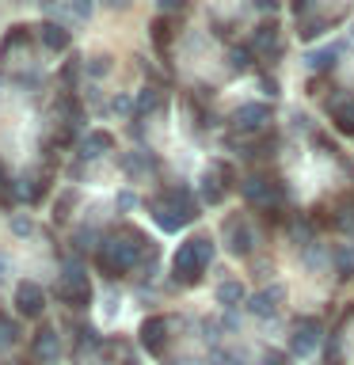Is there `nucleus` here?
<instances>
[{
  "label": "nucleus",
  "instance_id": "obj_1",
  "mask_svg": "<svg viewBox=\"0 0 354 365\" xmlns=\"http://www.w3.org/2000/svg\"><path fill=\"white\" fill-rule=\"evenodd\" d=\"M145 255H153V251H148V240L137 232V228L122 225V228H111L107 236H99L96 267L107 274V278H122V274L137 270V262Z\"/></svg>",
  "mask_w": 354,
  "mask_h": 365
},
{
  "label": "nucleus",
  "instance_id": "obj_2",
  "mask_svg": "<svg viewBox=\"0 0 354 365\" xmlns=\"http://www.w3.org/2000/svg\"><path fill=\"white\" fill-rule=\"evenodd\" d=\"M202 198H194V190L187 187H164L156 198H148V210H153V221L164 228V232H179L183 225H191L198 217Z\"/></svg>",
  "mask_w": 354,
  "mask_h": 365
},
{
  "label": "nucleus",
  "instance_id": "obj_3",
  "mask_svg": "<svg viewBox=\"0 0 354 365\" xmlns=\"http://www.w3.org/2000/svg\"><path fill=\"white\" fill-rule=\"evenodd\" d=\"M213 262V240L210 236H191L187 244H179L176 259H171V278L179 285H198Z\"/></svg>",
  "mask_w": 354,
  "mask_h": 365
},
{
  "label": "nucleus",
  "instance_id": "obj_4",
  "mask_svg": "<svg viewBox=\"0 0 354 365\" xmlns=\"http://www.w3.org/2000/svg\"><path fill=\"white\" fill-rule=\"evenodd\" d=\"M240 190H244L248 205H256L263 213H278L282 202L290 198V190H285L282 179H274V175H248L240 182Z\"/></svg>",
  "mask_w": 354,
  "mask_h": 365
},
{
  "label": "nucleus",
  "instance_id": "obj_5",
  "mask_svg": "<svg viewBox=\"0 0 354 365\" xmlns=\"http://www.w3.org/2000/svg\"><path fill=\"white\" fill-rule=\"evenodd\" d=\"M57 301L69 304V308H88L91 304V282L80 262H69V267L61 270V278H57Z\"/></svg>",
  "mask_w": 354,
  "mask_h": 365
},
{
  "label": "nucleus",
  "instance_id": "obj_6",
  "mask_svg": "<svg viewBox=\"0 0 354 365\" xmlns=\"http://www.w3.org/2000/svg\"><path fill=\"white\" fill-rule=\"evenodd\" d=\"M274 118V107L270 103H240V107L228 114V133H236V137H244V133H267V122Z\"/></svg>",
  "mask_w": 354,
  "mask_h": 365
},
{
  "label": "nucleus",
  "instance_id": "obj_7",
  "mask_svg": "<svg viewBox=\"0 0 354 365\" xmlns=\"http://www.w3.org/2000/svg\"><path fill=\"white\" fill-rule=\"evenodd\" d=\"M324 346V324L316 316H297L293 319V335H290V350L297 358H313Z\"/></svg>",
  "mask_w": 354,
  "mask_h": 365
},
{
  "label": "nucleus",
  "instance_id": "obj_8",
  "mask_svg": "<svg viewBox=\"0 0 354 365\" xmlns=\"http://www.w3.org/2000/svg\"><path fill=\"white\" fill-rule=\"evenodd\" d=\"M168 316H148L141 319V327H137V342L145 346V354H153V358H164L168 350Z\"/></svg>",
  "mask_w": 354,
  "mask_h": 365
},
{
  "label": "nucleus",
  "instance_id": "obj_9",
  "mask_svg": "<svg viewBox=\"0 0 354 365\" xmlns=\"http://www.w3.org/2000/svg\"><path fill=\"white\" fill-rule=\"evenodd\" d=\"M11 304H16L19 316L39 319V316L46 312V289H42L39 282H19V285H16V297H11Z\"/></svg>",
  "mask_w": 354,
  "mask_h": 365
},
{
  "label": "nucleus",
  "instance_id": "obj_10",
  "mask_svg": "<svg viewBox=\"0 0 354 365\" xmlns=\"http://www.w3.org/2000/svg\"><path fill=\"white\" fill-rule=\"evenodd\" d=\"M225 244H228V251H233L236 259H248L251 255V247H256V232H251V225L244 221V217H228Z\"/></svg>",
  "mask_w": 354,
  "mask_h": 365
},
{
  "label": "nucleus",
  "instance_id": "obj_11",
  "mask_svg": "<svg viewBox=\"0 0 354 365\" xmlns=\"http://www.w3.org/2000/svg\"><path fill=\"white\" fill-rule=\"evenodd\" d=\"M282 304H285V289H282V285H267V289H259L256 297H248L244 308H248L256 319H274Z\"/></svg>",
  "mask_w": 354,
  "mask_h": 365
},
{
  "label": "nucleus",
  "instance_id": "obj_12",
  "mask_svg": "<svg viewBox=\"0 0 354 365\" xmlns=\"http://www.w3.org/2000/svg\"><path fill=\"white\" fill-rule=\"evenodd\" d=\"M251 50H256V57H267V61H278L282 46H278V23L274 19H263L256 31H251Z\"/></svg>",
  "mask_w": 354,
  "mask_h": 365
},
{
  "label": "nucleus",
  "instance_id": "obj_13",
  "mask_svg": "<svg viewBox=\"0 0 354 365\" xmlns=\"http://www.w3.org/2000/svg\"><path fill=\"white\" fill-rule=\"evenodd\" d=\"M328 118L339 133L354 137V96H347V91H343V96H331L328 99Z\"/></svg>",
  "mask_w": 354,
  "mask_h": 365
},
{
  "label": "nucleus",
  "instance_id": "obj_14",
  "mask_svg": "<svg viewBox=\"0 0 354 365\" xmlns=\"http://www.w3.org/2000/svg\"><path fill=\"white\" fill-rule=\"evenodd\" d=\"M31 354H34L42 365H54V361H57V354H61V339H57V331H54L50 324H42L39 331H34Z\"/></svg>",
  "mask_w": 354,
  "mask_h": 365
},
{
  "label": "nucleus",
  "instance_id": "obj_15",
  "mask_svg": "<svg viewBox=\"0 0 354 365\" xmlns=\"http://www.w3.org/2000/svg\"><path fill=\"white\" fill-rule=\"evenodd\" d=\"M111 148H114V137L107 130H96V133H88L84 141L76 145V160L80 164H91V160H99L103 153H111Z\"/></svg>",
  "mask_w": 354,
  "mask_h": 365
},
{
  "label": "nucleus",
  "instance_id": "obj_16",
  "mask_svg": "<svg viewBox=\"0 0 354 365\" xmlns=\"http://www.w3.org/2000/svg\"><path fill=\"white\" fill-rule=\"evenodd\" d=\"M148 31H153V50H156L160 57H168L171 42H176V23H171V16H156Z\"/></svg>",
  "mask_w": 354,
  "mask_h": 365
},
{
  "label": "nucleus",
  "instance_id": "obj_17",
  "mask_svg": "<svg viewBox=\"0 0 354 365\" xmlns=\"http://www.w3.org/2000/svg\"><path fill=\"white\" fill-rule=\"evenodd\" d=\"M39 38H42L46 50H54V53H65V50H69V42H73L61 23H42V27H39Z\"/></svg>",
  "mask_w": 354,
  "mask_h": 365
},
{
  "label": "nucleus",
  "instance_id": "obj_18",
  "mask_svg": "<svg viewBox=\"0 0 354 365\" xmlns=\"http://www.w3.org/2000/svg\"><path fill=\"white\" fill-rule=\"evenodd\" d=\"M160 107H164V91L141 88V91H137V99H133V118L141 122V118H148L153 110H160Z\"/></svg>",
  "mask_w": 354,
  "mask_h": 365
},
{
  "label": "nucleus",
  "instance_id": "obj_19",
  "mask_svg": "<svg viewBox=\"0 0 354 365\" xmlns=\"http://www.w3.org/2000/svg\"><path fill=\"white\" fill-rule=\"evenodd\" d=\"M225 194H228V190H225V182L217 179V175H213V168H210V171H206V175L198 179V198H202L206 205H221V202H225Z\"/></svg>",
  "mask_w": 354,
  "mask_h": 365
},
{
  "label": "nucleus",
  "instance_id": "obj_20",
  "mask_svg": "<svg viewBox=\"0 0 354 365\" xmlns=\"http://www.w3.org/2000/svg\"><path fill=\"white\" fill-rule=\"evenodd\" d=\"M122 171L126 175H148V171H156V160H153V153L148 148H137V153H130V156H122Z\"/></svg>",
  "mask_w": 354,
  "mask_h": 365
},
{
  "label": "nucleus",
  "instance_id": "obj_21",
  "mask_svg": "<svg viewBox=\"0 0 354 365\" xmlns=\"http://www.w3.org/2000/svg\"><path fill=\"white\" fill-rule=\"evenodd\" d=\"M339 53H343V46H328V50H313L305 57V65L313 68V73H331L339 61Z\"/></svg>",
  "mask_w": 354,
  "mask_h": 365
},
{
  "label": "nucleus",
  "instance_id": "obj_22",
  "mask_svg": "<svg viewBox=\"0 0 354 365\" xmlns=\"http://www.w3.org/2000/svg\"><path fill=\"white\" fill-rule=\"evenodd\" d=\"M331 267H335L339 278H354V244H343L331 251Z\"/></svg>",
  "mask_w": 354,
  "mask_h": 365
},
{
  "label": "nucleus",
  "instance_id": "obj_23",
  "mask_svg": "<svg viewBox=\"0 0 354 365\" xmlns=\"http://www.w3.org/2000/svg\"><path fill=\"white\" fill-rule=\"evenodd\" d=\"M251 61H256V50H251V46H233V50H228V68H233V73L251 68Z\"/></svg>",
  "mask_w": 354,
  "mask_h": 365
},
{
  "label": "nucleus",
  "instance_id": "obj_24",
  "mask_svg": "<svg viewBox=\"0 0 354 365\" xmlns=\"http://www.w3.org/2000/svg\"><path fill=\"white\" fill-rule=\"evenodd\" d=\"M19 319H11L8 312H0V346H16L19 342Z\"/></svg>",
  "mask_w": 354,
  "mask_h": 365
},
{
  "label": "nucleus",
  "instance_id": "obj_25",
  "mask_svg": "<svg viewBox=\"0 0 354 365\" xmlns=\"http://www.w3.org/2000/svg\"><path fill=\"white\" fill-rule=\"evenodd\" d=\"M217 301H221L225 308H236L240 301H244V285H240V282H221V289H217Z\"/></svg>",
  "mask_w": 354,
  "mask_h": 365
},
{
  "label": "nucleus",
  "instance_id": "obj_26",
  "mask_svg": "<svg viewBox=\"0 0 354 365\" xmlns=\"http://www.w3.org/2000/svg\"><path fill=\"white\" fill-rule=\"evenodd\" d=\"M339 19H301V38L305 42H313L320 38V34H328V27H335Z\"/></svg>",
  "mask_w": 354,
  "mask_h": 365
},
{
  "label": "nucleus",
  "instance_id": "obj_27",
  "mask_svg": "<svg viewBox=\"0 0 354 365\" xmlns=\"http://www.w3.org/2000/svg\"><path fill=\"white\" fill-rule=\"evenodd\" d=\"M27 46H31V27H11V31H8L4 53H11V50H27Z\"/></svg>",
  "mask_w": 354,
  "mask_h": 365
},
{
  "label": "nucleus",
  "instance_id": "obj_28",
  "mask_svg": "<svg viewBox=\"0 0 354 365\" xmlns=\"http://www.w3.org/2000/svg\"><path fill=\"white\" fill-rule=\"evenodd\" d=\"M65 8H69V16L73 19H91V11H96V0H65Z\"/></svg>",
  "mask_w": 354,
  "mask_h": 365
},
{
  "label": "nucleus",
  "instance_id": "obj_29",
  "mask_svg": "<svg viewBox=\"0 0 354 365\" xmlns=\"http://www.w3.org/2000/svg\"><path fill=\"white\" fill-rule=\"evenodd\" d=\"M111 68H114V65H111V57H107V53H96V57H88V76H91V80L107 76Z\"/></svg>",
  "mask_w": 354,
  "mask_h": 365
},
{
  "label": "nucleus",
  "instance_id": "obj_30",
  "mask_svg": "<svg viewBox=\"0 0 354 365\" xmlns=\"http://www.w3.org/2000/svg\"><path fill=\"white\" fill-rule=\"evenodd\" d=\"M339 228H354V194H347V198H343V205H339Z\"/></svg>",
  "mask_w": 354,
  "mask_h": 365
},
{
  "label": "nucleus",
  "instance_id": "obj_31",
  "mask_svg": "<svg viewBox=\"0 0 354 365\" xmlns=\"http://www.w3.org/2000/svg\"><path fill=\"white\" fill-rule=\"evenodd\" d=\"M187 8V0H160V16H179Z\"/></svg>",
  "mask_w": 354,
  "mask_h": 365
},
{
  "label": "nucleus",
  "instance_id": "obj_32",
  "mask_svg": "<svg viewBox=\"0 0 354 365\" xmlns=\"http://www.w3.org/2000/svg\"><path fill=\"white\" fill-rule=\"evenodd\" d=\"M324 365H339V339H335V335L328 339V354H324Z\"/></svg>",
  "mask_w": 354,
  "mask_h": 365
},
{
  "label": "nucleus",
  "instance_id": "obj_33",
  "mask_svg": "<svg viewBox=\"0 0 354 365\" xmlns=\"http://www.w3.org/2000/svg\"><path fill=\"white\" fill-rule=\"evenodd\" d=\"M133 205H137V194L122 190V194H118V210H133Z\"/></svg>",
  "mask_w": 354,
  "mask_h": 365
},
{
  "label": "nucleus",
  "instance_id": "obj_34",
  "mask_svg": "<svg viewBox=\"0 0 354 365\" xmlns=\"http://www.w3.org/2000/svg\"><path fill=\"white\" fill-rule=\"evenodd\" d=\"M11 228H16L19 236H27L31 232V221H27V217H11Z\"/></svg>",
  "mask_w": 354,
  "mask_h": 365
},
{
  "label": "nucleus",
  "instance_id": "obj_35",
  "mask_svg": "<svg viewBox=\"0 0 354 365\" xmlns=\"http://www.w3.org/2000/svg\"><path fill=\"white\" fill-rule=\"evenodd\" d=\"M251 4H256L259 11H267V16H270V11H278V0H251Z\"/></svg>",
  "mask_w": 354,
  "mask_h": 365
},
{
  "label": "nucleus",
  "instance_id": "obj_36",
  "mask_svg": "<svg viewBox=\"0 0 354 365\" xmlns=\"http://www.w3.org/2000/svg\"><path fill=\"white\" fill-rule=\"evenodd\" d=\"M111 107H114V110H118V114H126V110H133V103H130V99H126V96H118V99H114V103H111Z\"/></svg>",
  "mask_w": 354,
  "mask_h": 365
},
{
  "label": "nucleus",
  "instance_id": "obj_37",
  "mask_svg": "<svg viewBox=\"0 0 354 365\" xmlns=\"http://www.w3.org/2000/svg\"><path fill=\"white\" fill-rule=\"evenodd\" d=\"M263 91H267V96L274 99V96H278V84H274V76H263Z\"/></svg>",
  "mask_w": 354,
  "mask_h": 365
},
{
  "label": "nucleus",
  "instance_id": "obj_38",
  "mask_svg": "<svg viewBox=\"0 0 354 365\" xmlns=\"http://www.w3.org/2000/svg\"><path fill=\"white\" fill-rule=\"evenodd\" d=\"M290 11H293V16H305V11H308V0H290Z\"/></svg>",
  "mask_w": 354,
  "mask_h": 365
},
{
  "label": "nucleus",
  "instance_id": "obj_39",
  "mask_svg": "<svg viewBox=\"0 0 354 365\" xmlns=\"http://www.w3.org/2000/svg\"><path fill=\"white\" fill-rule=\"evenodd\" d=\"M107 8H126V0H103Z\"/></svg>",
  "mask_w": 354,
  "mask_h": 365
},
{
  "label": "nucleus",
  "instance_id": "obj_40",
  "mask_svg": "<svg viewBox=\"0 0 354 365\" xmlns=\"http://www.w3.org/2000/svg\"><path fill=\"white\" fill-rule=\"evenodd\" d=\"M4 274H8V262H4V259H0V278H4Z\"/></svg>",
  "mask_w": 354,
  "mask_h": 365
},
{
  "label": "nucleus",
  "instance_id": "obj_41",
  "mask_svg": "<svg viewBox=\"0 0 354 365\" xmlns=\"http://www.w3.org/2000/svg\"><path fill=\"white\" fill-rule=\"evenodd\" d=\"M0 182H4V164H0Z\"/></svg>",
  "mask_w": 354,
  "mask_h": 365
},
{
  "label": "nucleus",
  "instance_id": "obj_42",
  "mask_svg": "<svg viewBox=\"0 0 354 365\" xmlns=\"http://www.w3.org/2000/svg\"><path fill=\"white\" fill-rule=\"evenodd\" d=\"M42 4H54V0H42Z\"/></svg>",
  "mask_w": 354,
  "mask_h": 365
}]
</instances>
